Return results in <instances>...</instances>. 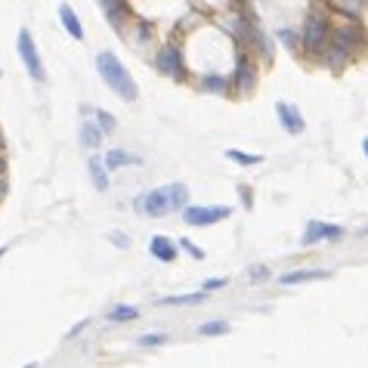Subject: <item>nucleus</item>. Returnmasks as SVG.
I'll return each instance as SVG.
<instances>
[{"label":"nucleus","instance_id":"nucleus-1","mask_svg":"<svg viewBox=\"0 0 368 368\" xmlns=\"http://www.w3.org/2000/svg\"><path fill=\"white\" fill-rule=\"evenodd\" d=\"M96 71H100V78H102V81H106L108 87H112L124 102H137V100H139L137 81H133V75L124 69V62H121V59L115 56L112 50H102L100 56H96Z\"/></svg>","mask_w":368,"mask_h":368},{"label":"nucleus","instance_id":"nucleus-2","mask_svg":"<svg viewBox=\"0 0 368 368\" xmlns=\"http://www.w3.org/2000/svg\"><path fill=\"white\" fill-rule=\"evenodd\" d=\"M365 47H368V34L359 22H347V25L334 28V32H331V41H328V50L337 53V56H343V59L362 53Z\"/></svg>","mask_w":368,"mask_h":368},{"label":"nucleus","instance_id":"nucleus-3","mask_svg":"<svg viewBox=\"0 0 368 368\" xmlns=\"http://www.w3.org/2000/svg\"><path fill=\"white\" fill-rule=\"evenodd\" d=\"M328 41H331V25L325 22V16L312 13L303 25V53L306 56H322L328 50Z\"/></svg>","mask_w":368,"mask_h":368},{"label":"nucleus","instance_id":"nucleus-4","mask_svg":"<svg viewBox=\"0 0 368 368\" xmlns=\"http://www.w3.org/2000/svg\"><path fill=\"white\" fill-rule=\"evenodd\" d=\"M155 69L161 71L164 78H174V81H186V59H183V47L168 41L161 44V50L155 53Z\"/></svg>","mask_w":368,"mask_h":368},{"label":"nucleus","instance_id":"nucleus-5","mask_svg":"<svg viewBox=\"0 0 368 368\" xmlns=\"http://www.w3.org/2000/svg\"><path fill=\"white\" fill-rule=\"evenodd\" d=\"M16 47H19V59H22V65L28 69V75H32L38 84H44L47 81V71H44L41 53H38V47H34V38H32V32H28V28H22V32H19Z\"/></svg>","mask_w":368,"mask_h":368},{"label":"nucleus","instance_id":"nucleus-6","mask_svg":"<svg viewBox=\"0 0 368 368\" xmlns=\"http://www.w3.org/2000/svg\"><path fill=\"white\" fill-rule=\"evenodd\" d=\"M229 217H232V207L226 205H189L183 211V223L186 226H214Z\"/></svg>","mask_w":368,"mask_h":368},{"label":"nucleus","instance_id":"nucleus-7","mask_svg":"<svg viewBox=\"0 0 368 368\" xmlns=\"http://www.w3.org/2000/svg\"><path fill=\"white\" fill-rule=\"evenodd\" d=\"M257 87V62L251 59L248 50L238 53L235 59V75H232V90L238 96H251V90Z\"/></svg>","mask_w":368,"mask_h":368},{"label":"nucleus","instance_id":"nucleus-8","mask_svg":"<svg viewBox=\"0 0 368 368\" xmlns=\"http://www.w3.org/2000/svg\"><path fill=\"white\" fill-rule=\"evenodd\" d=\"M137 211L146 217H164L170 214V198H168V186H158L152 192L137 195Z\"/></svg>","mask_w":368,"mask_h":368},{"label":"nucleus","instance_id":"nucleus-9","mask_svg":"<svg viewBox=\"0 0 368 368\" xmlns=\"http://www.w3.org/2000/svg\"><path fill=\"white\" fill-rule=\"evenodd\" d=\"M341 238H343V226L322 223V220H310V223H306L303 238H300V244L310 248V244H316V242H341Z\"/></svg>","mask_w":368,"mask_h":368},{"label":"nucleus","instance_id":"nucleus-10","mask_svg":"<svg viewBox=\"0 0 368 368\" xmlns=\"http://www.w3.org/2000/svg\"><path fill=\"white\" fill-rule=\"evenodd\" d=\"M100 3V10L106 13L108 25L115 28V32H124V22L130 19V0H96Z\"/></svg>","mask_w":368,"mask_h":368},{"label":"nucleus","instance_id":"nucleus-11","mask_svg":"<svg viewBox=\"0 0 368 368\" xmlns=\"http://www.w3.org/2000/svg\"><path fill=\"white\" fill-rule=\"evenodd\" d=\"M275 112H279V121L281 127H285L291 137H297V133H303V115H300L297 106H291V102H275Z\"/></svg>","mask_w":368,"mask_h":368},{"label":"nucleus","instance_id":"nucleus-12","mask_svg":"<svg viewBox=\"0 0 368 368\" xmlns=\"http://www.w3.org/2000/svg\"><path fill=\"white\" fill-rule=\"evenodd\" d=\"M149 254L155 257L158 263H174L176 254H180V248H176V242H170L168 235H152L149 242Z\"/></svg>","mask_w":368,"mask_h":368},{"label":"nucleus","instance_id":"nucleus-13","mask_svg":"<svg viewBox=\"0 0 368 368\" xmlns=\"http://www.w3.org/2000/svg\"><path fill=\"white\" fill-rule=\"evenodd\" d=\"M328 269H294V273H285L281 275V285H306V281H319V279H328Z\"/></svg>","mask_w":368,"mask_h":368},{"label":"nucleus","instance_id":"nucleus-14","mask_svg":"<svg viewBox=\"0 0 368 368\" xmlns=\"http://www.w3.org/2000/svg\"><path fill=\"white\" fill-rule=\"evenodd\" d=\"M201 90H207V93H217V96H226L232 90V81L226 75H220V71H207V75H201L198 81Z\"/></svg>","mask_w":368,"mask_h":368},{"label":"nucleus","instance_id":"nucleus-15","mask_svg":"<svg viewBox=\"0 0 368 368\" xmlns=\"http://www.w3.org/2000/svg\"><path fill=\"white\" fill-rule=\"evenodd\" d=\"M139 161H143V158L133 155V152H127V149H108L106 158H102L106 170H121L124 164H139Z\"/></svg>","mask_w":368,"mask_h":368},{"label":"nucleus","instance_id":"nucleus-16","mask_svg":"<svg viewBox=\"0 0 368 368\" xmlns=\"http://www.w3.org/2000/svg\"><path fill=\"white\" fill-rule=\"evenodd\" d=\"M87 174H90V183H93L96 192H108V170L102 164V158H90L87 161Z\"/></svg>","mask_w":368,"mask_h":368},{"label":"nucleus","instance_id":"nucleus-17","mask_svg":"<svg viewBox=\"0 0 368 368\" xmlns=\"http://www.w3.org/2000/svg\"><path fill=\"white\" fill-rule=\"evenodd\" d=\"M59 19H62V28H65V32H69V38L84 41V25H81V19H78V13L69 7V3H62V7H59Z\"/></svg>","mask_w":368,"mask_h":368},{"label":"nucleus","instance_id":"nucleus-18","mask_svg":"<svg viewBox=\"0 0 368 368\" xmlns=\"http://www.w3.org/2000/svg\"><path fill=\"white\" fill-rule=\"evenodd\" d=\"M168 198H170V214H174V211H186V207H189V186H186V183H170V186H168Z\"/></svg>","mask_w":368,"mask_h":368},{"label":"nucleus","instance_id":"nucleus-19","mask_svg":"<svg viewBox=\"0 0 368 368\" xmlns=\"http://www.w3.org/2000/svg\"><path fill=\"white\" fill-rule=\"evenodd\" d=\"M78 139H81L84 149H100L102 146V130L93 124V121H84L81 130H78Z\"/></svg>","mask_w":368,"mask_h":368},{"label":"nucleus","instance_id":"nucleus-20","mask_svg":"<svg viewBox=\"0 0 368 368\" xmlns=\"http://www.w3.org/2000/svg\"><path fill=\"white\" fill-rule=\"evenodd\" d=\"M232 331V325L226 322V319H211V322H201L198 325V334L201 337H223V334H229Z\"/></svg>","mask_w":368,"mask_h":368},{"label":"nucleus","instance_id":"nucleus-21","mask_svg":"<svg viewBox=\"0 0 368 368\" xmlns=\"http://www.w3.org/2000/svg\"><path fill=\"white\" fill-rule=\"evenodd\" d=\"M108 322L112 325H121V322H133V319H139V310L137 306H127V303H121V306H115L112 312H108Z\"/></svg>","mask_w":368,"mask_h":368},{"label":"nucleus","instance_id":"nucleus-22","mask_svg":"<svg viewBox=\"0 0 368 368\" xmlns=\"http://www.w3.org/2000/svg\"><path fill=\"white\" fill-rule=\"evenodd\" d=\"M93 118H96L93 124L102 130V137H108V133H115V130H118V121H115V115H112V112H106V108H96V112H93Z\"/></svg>","mask_w":368,"mask_h":368},{"label":"nucleus","instance_id":"nucleus-23","mask_svg":"<svg viewBox=\"0 0 368 368\" xmlns=\"http://www.w3.org/2000/svg\"><path fill=\"white\" fill-rule=\"evenodd\" d=\"M207 294L205 291H195V294H176V297H164L161 306H192V303H201Z\"/></svg>","mask_w":368,"mask_h":368},{"label":"nucleus","instance_id":"nucleus-24","mask_svg":"<svg viewBox=\"0 0 368 368\" xmlns=\"http://www.w3.org/2000/svg\"><path fill=\"white\" fill-rule=\"evenodd\" d=\"M226 158H229V161H235V164H242V168H251V164H260L263 161L260 155H248V152H238V149H229V152H226Z\"/></svg>","mask_w":368,"mask_h":368},{"label":"nucleus","instance_id":"nucleus-25","mask_svg":"<svg viewBox=\"0 0 368 368\" xmlns=\"http://www.w3.org/2000/svg\"><path fill=\"white\" fill-rule=\"evenodd\" d=\"M170 341V337L168 334H164V331H152V334H143V337H139V347H161V343H168Z\"/></svg>","mask_w":368,"mask_h":368},{"label":"nucleus","instance_id":"nucleus-26","mask_svg":"<svg viewBox=\"0 0 368 368\" xmlns=\"http://www.w3.org/2000/svg\"><path fill=\"white\" fill-rule=\"evenodd\" d=\"M176 248L186 251V254L192 257V260H205V251H201L195 242H189V238H180V242H176Z\"/></svg>","mask_w":368,"mask_h":368},{"label":"nucleus","instance_id":"nucleus-27","mask_svg":"<svg viewBox=\"0 0 368 368\" xmlns=\"http://www.w3.org/2000/svg\"><path fill=\"white\" fill-rule=\"evenodd\" d=\"M108 238H112L115 242V248H130V235H127V232H108Z\"/></svg>","mask_w":368,"mask_h":368},{"label":"nucleus","instance_id":"nucleus-28","mask_svg":"<svg viewBox=\"0 0 368 368\" xmlns=\"http://www.w3.org/2000/svg\"><path fill=\"white\" fill-rule=\"evenodd\" d=\"M248 279L251 281H266L269 279V269L266 266H251L248 269Z\"/></svg>","mask_w":368,"mask_h":368},{"label":"nucleus","instance_id":"nucleus-29","mask_svg":"<svg viewBox=\"0 0 368 368\" xmlns=\"http://www.w3.org/2000/svg\"><path fill=\"white\" fill-rule=\"evenodd\" d=\"M87 325H90V319H81V322H78V325H71V328L65 331V341H75V337L81 334V331L87 328Z\"/></svg>","mask_w":368,"mask_h":368},{"label":"nucleus","instance_id":"nucleus-30","mask_svg":"<svg viewBox=\"0 0 368 368\" xmlns=\"http://www.w3.org/2000/svg\"><path fill=\"white\" fill-rule=\"evenodd\" d=\"M220 288H226V279H207L205 285H201V291L211 294V291H220Z\"/></svg>","mask_w":368,"mask_h":368},{"label":"nucleus","instance_id":"nucleus-31","mask_svg":"<svg viewBox=\"0 0 368 368\" xmlns=\"http://www.w3.org/2000/svg\"><path fill=\"white\" fill-rule=\"evenodd\" d=\"M238 192H242V205L244 207L254 205V192H251V186H238Z\"/></svg>","mask_w":368,"mask_h":368},{"label":"nucleus","instance_id":"nucleus-32","mask_svg":"<svg viewBox=\"0 0 368 368\" xmlns=\"http://www.w3.org/2000/svg\"><path fill=\"white\" fill-rule=\"evenodd\" d=\"M281 41H285L288 47H294V44H297V41H294V34H291V32H281Z\"/></svg>","mask_w":368,"mask_h":368},{"label":"nucleus","instance_id":"nucleus-33","mask_svg":"<svg viewBox=\"0 0 368 368\" xmlns=\"http://www.w3.org/2000/svg\"><path fill=\"white\" fill-rule=\"evenodd\" d=\"M3 174H7V155L0 152V180H3Z\"/></svg>","mask_w":368,"mask_h":368},{"label":"nucleus","instance_id":"nucleus-34","mask_svg":"<svg viewBox=\"0 0 368 368\" xmlns=\"http://www.w3.org/2000/svg\"><path fill=\"white\" fill-rule=\"evenodd\" d=\"M3 195H7V183L0 180V198H3Z\"/></svg>","mask_w":368,"mask_h":368},{"label":"nucleus","instance_id":"nucleus-35","mask_svg":"<svg viewBox=\"0 0 368 368\" xmlns=\"http://www.w3.org/2000/svg\"><path fill=\"white\" fill-rule=\"evenodd\" d=\"M362 152H365V158H368V137L362 139Z\"/></svg>","mask_w":368,"mask_h":368},{"label":"nucleus","instance_id":"nucleus-36","mask_svg":"<svg viewBox=\"0 0 368 368\" xmlns=\"http://www.w3.org/2000/svg\"><path fill=\"white\" fill-rule=\"evenodd\" d=\"M235 3H238V7H248V0H235Z\"/></svg>","mask_w":368,"mask_h":368},{"label":"nucleus","instance_id":"nucleus-37","mask_svg":"<svg viewBox=\"0 0 368 368\" xmlns=\"http://www.w3.org/2000/svg\"><path fill=\"white\" fill-rule=\"evenodd\" d=\"M25 368H38V362H28V365Z\"/></svg>","mask_w":368,"mask_h":368},{"label":"nucleus","instance_id":"nucleus-38","mask_svg":"<svg viewBox=\"0 0 368 368\" xmlns=\"http://www.w3.org/2000/svg\"><path fill=\"white\" fill-rule=\"evenodd\" d=\"M3 254H7V244H3V248H0V257H3Z\"/></svg>","mask_w":368,"mask_h":368},{"label":"nucleus","instance_id":"nucleus-39","mask_svg":"<svg viewBox=\"0 0 368 368\" xmlns=\"http://www.w3.org/2000/svg\"><path fill=\"white\" fill-rule=\"evenodd\" d=\"M0 78H3V75H0Z\"/></svg>","mask_w":368,"mask_h":368}]
</instances>
